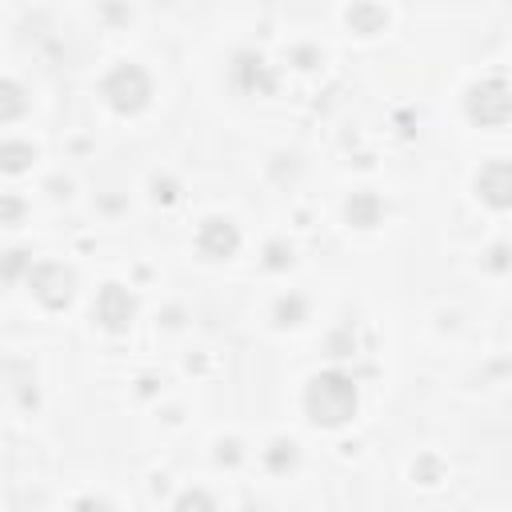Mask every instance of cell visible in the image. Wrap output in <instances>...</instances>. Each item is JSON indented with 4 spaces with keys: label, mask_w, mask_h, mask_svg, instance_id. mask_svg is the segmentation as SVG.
Segmentation results:
<instances>
[{
    "label": "cell",
    "mask_w": 512,
    "mask_h": 512,
    "mask_svg": "<svg viewBox=\"0 0 512 512\" xmlns=\"http://www.w3.org/2000/svg\"><path fill=\"white\" fill-rule=\"evenodd\" d=\"M264 460H268V468H272V472H288V468L296 464V444H292V440H276V444L268 448V456H264Z\"/></svg>",
    "instance_id": "obj_12"
},
{
    "label": "cell",
    "mask_w": 512,
    "mask_h": 512,
    "mask_svg": "<svg viewBox=\"0 0 512 512\" xmlns=\"http://www.w3.org/2000/svg\"><path fill=\"white\" fill-rule=\"evenodd\" d=\"M380 212H384V208H380V200H376L372 192H356V196L348 200V220L360 224V228H372V224L380 220Z\"/></svg>",
    "instance_id": "obj_8"
},
{
    "label": "cell",
    "mask_w": 512,
    "mask_h": 512,
    "mask_svg": "<svg viewBox=\"0 0 512 512\" xmlns=\"http://www.w3.org/2000/svg\"><path fill=\"white\" fill-rule=\"evenodd\" d=\"M148 96H152V80H148V72L144 68H136V64H120V68H112L108 72V80H104V100L116 108V112H140L144 104H148Z\"/></svg>",
    "instance_id": "obj_2"
},
{
    "label": "cell",
    "mask_w": 512,
    "mask_h": 512,
    "mask_svg": "<svg viewBox=\"0 0 512 512\" xmlns=\"http://www.w3.org/2000/svg\"><path fill=\"white\" fill-rule=\"evenodd\" d=\"M132 316H136V300L128 296V288L108 284V288L96 296V320H100L104 328L120 332V328H128V324H132Z\"/></svg>",
    "instance_id": "obj_5"
},
{
    "label": "cell",
    "mask_w": 512,
    "mask_h": 512,
    "mask_svg": "<svg viewBox=\"0 0 512 512\" xmlns=\"http://www.w3.org/2000/svg\"><path fill=\"white\" fill-rule=\"evenodd\" d=\"M24 108H28L24 88H20V84H12V80H0V120H16Z\"/></svg>",
    "instance_id": "obj_11"
},
{
    "label": "cell",
    "mask_w": 512,
    "mask_h": 512,
    "mask_svg": "<svg viewBox=\"0 0 512 512\" xmlns=\"http://www.w3.org/2000/svg\"><path fill=\"white\" fill-rule=\"evenodd\" d=\"M24 264H28V252H8V260H4L0 276H8V280H12V276H16L20 268H24Z\"/></svg>",
    "instance_id": "obj_14"
},
{
    "label": "cell",
    "mask_w": 512,
    "mask_h": 512,
    "mask_svg": "<svg viewBox=\"0 0 512 512\" xmlns=\"http://www.w3.org/2000/svg\"><path fill=\"white\" fill-rule=\"evenodd\" d=\"M300 316H304V300L292 296V300H280L276 304V324H296Z\"/></svg>",
    "instance_id": "obj_13"
},
{
    "label": "cell",
    "mask_w": 512,
    "mask_h": 512,
    "mask_svg": "<svg viewBox=\"0 0 512 512\" xmlns=\"http://www.w3.org/2000/svg\"><path fill=\"white\" fill-rule=\"evenodd\" d=\"M288 260H292V252H284V244H272V248H268V264H272V268H284Z\"/></svg>",
    "instance_id": "obj_16"
},
{
    "label": "cell",
    "mask_w": 512,
    "mask_h": 512,
    "mask_svg": "<svg viewBox=\"0 0 512 512\" xmlns=\"http://www.w3.org/2000/svg\"><path fill=\"white\" fill-rule=\"evenodd\" d=\"M304 408L312 416V424L320 428H340L352 420L356 412V384L344 372H320L308 392H304Z\"/></svg>",
    "instance_id": "obj_1"
},
{
    "label": "cell",
    "mask_w": 512,
    "mask_h": 512,
    "mask_svg": "<svg viewBox=\"0 0 512 512\" xmlns=\"http://www.w3.org/2000/svg\"><path fill=\"white\" fill-rule=\"evenodd\" d=\"M348 24H352L356 32H364V36H372V32L384 28V8H376V4H356V8L348 12Z\"/></svg>",
    "instance_id": "obj_10"
},
{
    "label": "cell",
    "mask_w": 512,
    "mask_h": 512,
    "mask_svg": "<svg viewBox=\"0 0 512 512\" xmlns=\"http://www.w3.org/2000/svg\"><path fill=\"white\" fill-rule=\"evenodd\" d=\"M20 216H24V204L12 200V196H4L0 200V220H20Z\"/></svg>",
    "instance_id": "obj_15"
},
{
    "label": "cell",
    "mask_w": 512,
    "mask_h": 512,
    "mask_svg": "<svg viewBox=\"0 0 512 512\" xmlns=\"http://www.w3.org/2000/svg\"><path fill=\"white\" fill-rule=\"evenodd\" d=\"M32 156H36V152H32L24 140H4V144H0V168H4V172H24V168L32 164Z\"/></svg>",
    "instance_id": "obj_9"
},
{
    "label": "cell",
    "mask_w": 512,
    "mask_h": 512,
    "mask_svg": "<svg viewBox=\"0 0 512 512\" xmlns=\"http://www.w3.org/2000/svg\"><path fill=\"white\" fill-rule=\"evenodd\" d=\"M216 456H220V464H224V460H228V464H236V460H240V452H236V440L220 444V452H216Z\"/></svg>",
    "instance_id": "obj_17"
},
{
    "label": "cell",
    "mask_w": 512,
    "mask_h": 512,
    "mask_svg": "<svg viewBox=\"0 0 512 512\" xmlns=\"http://www.w3.org/2000/svg\"><path fill=\"white\" fill-rule=\"evenodd\" d=\"M468 116L476 124H504L508 120V84L500 76L492 80H480L472 92H468Z\"/></svg>",
    "instance_id": "obj_3"
},
{
    "label": "cell",
    "mask_w": 512,
    "mask_h": 512,
    "mask_svg": "<svg viewBox=\"0 0 512 512\" xmlns=\"http://www.w3.org/2000/svg\"><path fill=\"white\" fill-rule=\"evenodd\" d=\"M476 192H480L492 208H508V192H512V172H508V164H504V160L488 164V168L476 176Z\"/></svg>",
    "instance_id": "obj_7"
},
{
    "label": "cell",
    "mask_w": 512,
    "mask_h": 512,
    "mask_svg": "<svg viewBox=\"0 0 512 512\" xmlns=\"http://www.w3.org/2000/svg\"><path fill=\"white\" fill-rule=\"evenodd\" d=\"M192 504H204V508H208L212 500H208V496H200V492H188V496H180V508H192Z\"/></svg>",
    "instance_id": "obj_18"
},
{
    "label": "cell",
    "mask_w": 512,
    "mask_h": 512,
    "mask_svg": "<svg viewBox=\"0 0 512 512\" xmlns=\"http://www.w3.org/2000/svg\"><path fill=\"white\" fill-rule=\"evenodd\" d=\"M28 280H32V292H36L48 308H64V304L72 300V284H76V280H72V272H68L64 264H36Z\"/></svg>",
    "instance_id": "obj_4"
},
{
    "label": "cell",
    "mask_w": 512,
    "mask_h": 512,
    "mask_svg": "<svg viewBox=\"0 0 512 512\" xmlns=\"http://www.w3.org/2000/svg\"><path fill=\"white\" fill-rule=\"evenodd\" d=\"M196 244H200V252H204V256L224 260V256H232V252L240 248V232H236V224H232V220H204V224H200Z\"/></svg>",
    "instance_id": "obj_6"
}]
</instances>
